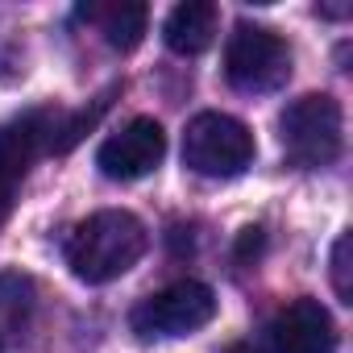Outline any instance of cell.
Returning <instances> with one entry per match:
<instances>
[{
	"label": "cell",
	"mask_w": 353,
	"mask_h": 353,
	"mask_svg": "<svg viewBox=\"0 0 353 353\" xmlns=\"http://www.w3.org/2000/svg\"><path fill=\"white\" fill-rule=\"evenodd\" d=\"M145 250H150L145 225L125 208H104L67 233L63 258L79 283H112L125 270H133Z\"/></svg>",
	"instance_id": "6da1fadb"
},
{
	"label": "cell",
	"mask_w": 353,
	"mask_h": 353,
	"mask_svg": "<svg viewBox=\"0 0 353 353\" xmlns=\"http://www.w3.org/2000/svg\"><path fill=\"white\" fill-rule=\"evenodd\" d=\"M279 141L295 166H307V170L332 166L345 145L341 104L328 92H307V96L291 100L279 117Z\"/></svg>",
	"instance_id": "7a4b0ae2"
},
{
	"label": "cell",
	"mask_w": 353,
	"mask_h": 353,
	"mask_svg": "<svg viewBox=\"0 0 353 353\" xmlns=\"http://www.w3.org/2000/svg\"><path fill=\"white\" fill-rule=\"evenodd\" d=\"M258 145L250 125L229 112H200L183 133V162L204 179H233L254 162Z\"/></svg>",
	"instance_id": "3957f363"
},
{
	"label": "cell",
	"mask_w": 353,
	"mask_h": 353,
	"mask_svg": "<svg viewBox=\"0 0 353 353\" xmlns=\"http://www.w3.org/2000/svg\"><path fill=\"white\" fill-rule=\"evenodd\" d=\"M225 79L237 92H250V96L279 92L291 79V46L274 30L241 21L229 34V46H225Z\"/></svg>",
	"instance_id": "277c9868"
},
{
	"label": "cell",
	"mask_w": 353,
	"mask_h": 353,
	"mask_svg": "<svg viewBox=\"0 0 353 353\" xmlns=\"http://www.w3.org/2000/svg\"><path fill=\"white\" fill-rule=\"evenodd\" d=\"M216 316V291L208 283L183 279V283H170L154 295H145L129 324L141 341H166V336H188L196 328H204Z\"/></svg>",
	"instance_id": "5b68a950"
},
{
	"label": "cell",
	"mask_w": 353,
	"mask_h": 353,
	"mask_svg": "<svg viewBox=\"0 0 353 353\" xmlns=\"http://www.w3.org/2000/svg\"><path fill=\"white\" fill-rule=\"evenodd\" d=\"M54 121H59V108H30L9 125H0V225L9 221L30 166L42 154H50Z\"/></svg>",
	"instance_id": "8992f818"
},
{
	"label": "cell",
	"mask_w": 353,
	"mask_h": 353,
	"mask_svg": "<svg viewBox=\"0 0 353 353\" xmlns=\"http://www.w3.org/2000/svg\"><path fill=\"white\" fill-rule=\"evenodd\" d=\"M166 154V133L154 117H133L121 133H112L100 150H96V166L100 174L117 183H129V179H141L150 174Z\"/></svg>",
	"instance_id": "52a82bcc"
},
{
	"label": "cell",
	"mask_w": 353,
	"mask_h": 353,
	"mask_svg": "<svg viewBox=\"0 0 353 353\" xmlns=\"http://www.w3.org/2000/svg\"><path fill=\"white\" fill-rule=\"evenodd\" d=\"M274 353H336V324L320 299H291L270 320Z\"/></svg>",
	"instance_id": "ba28073f"
},
{
	"label": "cell",
	"mask_w": 353,
	"mask_h": 353,
	"mask_svg": "<svg viewBox=\"0 0 353 353\" xmlns=\"http://www.w3.org/2000/svg\"><path fill=\"white\" fill-rule=\"evenodd\" d=\"M75 17L88 21V26H96L112 50L129 54V50H137L141 38H145L150 9L137 5V0H129V5H125V0H108V5H104V0H88V5L75 9Z\"/></svg>",
	"instance_id": "9c48e42d"
},
{
	"label": "cell",
	"mask_w": 353,
	"mask_h": 353,
	"mask_svg": "<svg viewBox=\"0 0 353 353\" xmlns=\"http://www.w3.org/2000/svg\"><path fill=\"white\" fill-rule=\"evenodd\" d=\"M216 21H221V9L212 0H188V5L170 9L166 26H162V42L174 50V54H204L216 38Z\"/></svg>",
	"instance_id": "30bf717a"
},
{
	"label": "cell",
	"mask_w": 353,
	"mask_h": 353,
	"mask_svg": "<svg viewBox=\"0 0 353 353\" xmlns=\"http://www.w3.org/2000/svg\"><path fill=\"white\" fill-rule=\"evenodd\" d=\"M112 96H117V88L100 92V96H96L88 108H79V112H63V108H59V121H54V133H50V154H67V150H75V145L100 125V117L108 112Z\"/></svg>",
	"instance_id": "8fae6325"
},
{
	"label": "cell",
	"mask_w": 353,
	"mask_h": 353,
	"mask_svg": "<svg viewBox=\"0 0 353 353\" xmlns=\"http://www.w3.org/2000/svg\"><path fill=\"white\" fill-rule=\"evenodd\" d=\"M332 291L341 303H353V266H349V233L332 241Z\"/></svg>",
	"instance_id": "7c38bea8"
},
{
	"label": "cell",
	"mask_w": 353,
	"mask_h": 353,
	"mask_svg": "<svg viewBox=\"0 0 353 353\" xmlns=\"http://www.w3.org/2000/svg\"><path fill=\"white\" fill-rule=\"evenodd\" d=\"M262 245H266V233H262L258 225L241 229V237H237V262H250V258H258V254H262Z\"/></svg>",
	"instance_id": "4fadbf2b"
},
{
	"label": "cell",
	"mask_w": 353,
	"mask_h": 353,
	"mask_svg": "<svg viewBox=\"0 0 353 353\" xmlns=\"http://www.w3.org/2000/svg\"><path fill=\"white\" fill-rule=\"evenodd\" d=\"M349 9L345 5H320V17H345Z\"/></svg>",
	"instance_id": "5bb4252c"
},
{
	"label": "cell",
	"mask_w": 353,
	"mask_h": 353,
	"mask_svg": "<svg viewBox=\"0 0 353 353\" xmlns=\"http://www.w3.org/2000/svg\"><path fill=\"white\" fill-rule=\"evenodd\" d=\"M225 353H262V349H258V345H250V341H237V345H229Z\"/></svg>",
	"instance_id": "9a60e30c"
}]
</instances>
